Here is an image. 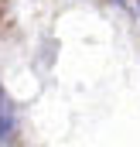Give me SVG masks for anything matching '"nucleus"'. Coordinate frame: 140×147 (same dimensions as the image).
I'll list each match as a JSON object with an SVG mask.
<instances>
[{"mask_svg":"<svg viewBox=\"0 0 140 147\" xmlns=\"http://www.w3.org/2000/svg\"><path fill=\"white\" fill-rule=\"evenodd\" d=\"M10 123H14V110H10V103H7V96L0 89V140L10 137Z\"/></svg>","mask_w":140,"mask_h":147,"instance_id":"nucleus-1","label":"nucleus"}]
</instances>
